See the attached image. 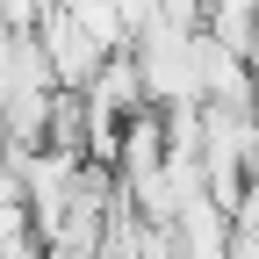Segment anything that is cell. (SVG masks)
Wrapping results in <instances>:
<instances>
[{
  "label": "cell",
  "instance_id": "2",
  "mask_svg": "<svg viewBox=\"0 0 259 259\" xmlns=\"http://www.w3.org/2000/svg\"><path fill=\"white\" fill-rule=\"evenodd\" d=\"M36 44H44V58H51V72H58V87H87L101 65L115 58V44H101L94 29L65 8V0H51L44 8V22H36Z\"/></svg>",
  "mask_w": 259,
  "mask_h": 259
},
{
  "label": "cell",
  "instance_id": "4",
  "mask_svg": "<svg viewBox=\"0 0 259 259\" xmlns=\"http://www.w3.org/2000/svg\"><path fill=\"white\" fill-rule=\"evenodd\" d=\"M202 8H209V0H166V15H187V22L202 15Z\"/></svg>",
  "mask_w": 259,
  "mask_h": 259
},
{
  "label": "cell",
  "instance_id": "1",
  "mask_svg": "<svg viewBox=\"0 0 259 259\" xmlns=\"http://www.w3.org/2000/svg\"><path fill=\"white\" fill-rule=\"evenodd\" d=\"M130 58H137V72H144L151 108L202 101V72H194V22H187V15H151L137 36H130Z\"/></svg>",
  "mask_w": 259,
  "mask_h": 259
},
{
  "label": "cell",
  "instance_id": "3",
  "mask_svg": "<svg viewBox=\"0 0 259 259\" xmlns=\"http://www.w3.org/2000/svg\"><path fill=\"white\" fill-rule=\"evenodd\" d=\"M231 259H259V223H238V238H231Z\"/></svg>",
  "mask_w": 259,
  "mask_h": 259
}]
</instances>
